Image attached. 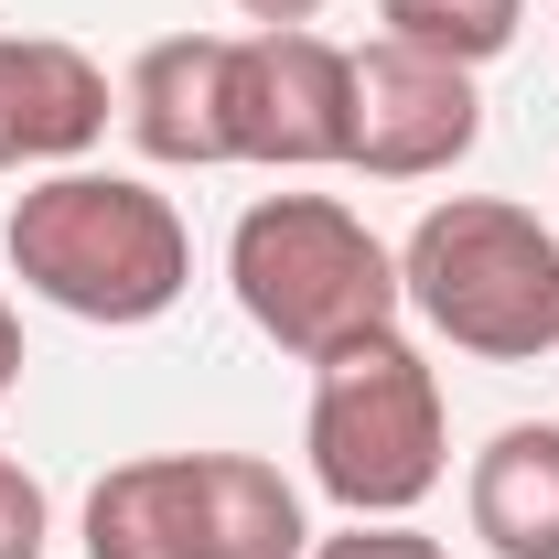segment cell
I'll return each instance as SVG.
<instances>
[{
	"mask_svg": "<svg viewBox=\"0 0 559 559\" xmlns=\"http://www.w3.org/2000/svg\"><path fill=\"white\" fill-rule=\"evenodd\" d=\"M399 290L452 355L538 366L559 345V226H538L506 194H452L409 226Z\"/></svg>",
	"mask_w": 559,
	"mask_h": 559,
	"instance_id": "3",
	"label": "cell"
},
{
	"mask_svg": "<svg viewBox=\"0 0 559 559\" xmlns=\"http://www.w3.org/2000/svg\"><path fill=\"white\" fill-rule=\"evenodd\" d=\"M301 559H452L441 538H419L409 516H345L334 538H312Z\"/></svg>",
	"mask_w": 559,
	"mask_h": 559,
	"instance_id": "12",
	"label": "cell"
},
{
	"mask_svg": "<svg viewBox=\"0 0 559 559\" xmlns=\"http://www.w3.org/2000/svg\"><path fill=\"white\" fill-rule=\"evenodd\" d=\"M463 516L495 559H559V419L495 430L463 474Z\"/></svg>",
	"mask_w": 559,
	"mask_h": 559,
	"instance_id": "10",
	"label": "cell"
},
{
	"mask_svg": "<svg viewBox=\"0 0 559 559\" xmlns=\"http://www.w3.org/2000/svg\"><path fill=\"white\" fill-rule=\"evenodd\" d=\"M0 248H11L33 301H55L75 323H108V334L162 323L194 280V237H183L173 194H151L140 173H86V162L44 173L11 205Z\"/></svg>",
	"mask_w": 559,
	"mask_h": 559,
	"instance_id": "1",
	"label": "cell"
},
{
	"mask_svg": "<svg viewBox=\"0 0 559 559\" xmlns=\"http://www.w3.org/2000/svg\"><path fill=\"white\" fill-rule=\"evenodd\" d=\"M55 549V506H44V485L0 452V559H44Z\"/></svg>",
	"mask_w": 559,
	"mask_h": 559,
	"instance_id": "13",
	"label": "cell"
},
{
	"mask_svg": "<svg viewBox=\"0 0 559 559\" xmlns=\"http://www.w3.org/2000/svg\"><path fill=\"white\" fill-rule=\"evenodd\" d=\"M312 485L345 516H409L419 495L452 474V419H441V366L388 323L366 345L312 366V409H301Z\"/></svg>",
	"mask_w": 559,
	"mask_h": 559,
	"instance_id": "4",
	"label": "cell"
},
{
	"mask_svg": "<svg viewBox=\"0 0 559 559\" xmlns=\"http://www.w3.org/2000/svg\"><path fill=\"white\" fill-rule=\"evenodd\" d=\"M474 140H485L474 66L419 55L399 33L355 44V151H345L355 173H377V183H430V173H452Z\"/></svg>",
	"mask_w": 559,
	"mask_h": 559,
	"instance_id": "7",
	"label": "cell"
},
{
	"mask_svg": "<svg viewBox=\"0 0 559 559\" xmlns=\"http://www.w3.org/2000/svg\"><path fill=\"white\" fill-rule=\"evenodd\" d=\"M119 119H130V140L151 162L215 173V162H226V33H162L130 66Z\"/></svg>",
	"mask_w": 559,
	"mask_h": 559,
	"instance_id": "9",
	"label": "cell"
},
{
	"mask_svg": "<svg viewBox=\"0 0 559 559\" xmlns=\"http://www.w3.org/2000/svg\"><path fill=\"white\" fill-rule=\"evenodd\" d=\"M226 290L280 355L323 366L399 323V248L334 194H259L226 237Z\"/></svg>",
	"mask_w": 559,
	"mask_h": 559,
	"instance_id": "2",
	"label": "cell"
},
{
	"mask_svg": "<svg viewBox=\"0 0 559 559\" xmlns=\"http://www.w3.org/2000/svg\"><path fill=\"white\" fill-rule=\"evenodd\" d=\"M22 388V323H11V301H0V399Z\"/></svg>",
	"mask_w": 559,
	"mask_h": 559,
	"instance_id": "15",
	"label": "cell"
},
{
	"mask_svg": "<svg viewBox=\"0 0 559 559\" xmlns=\"http://www.w3.org/2000/svg\"><path fill=\"white\" fill-rule=\"evenodd\" d=\"M377 22L419 44V55H452V66H495L527 22V0H377Z\"/></svg>",
	"mask_w": 559,
	"mask_h": 559,
	"instance_id": "11",
	"label": "cell"
},
{
	"mask_svg": "<svg viewBox=\"0 0 559 559\" xmlns=\"http://www.w3.org/2000/svg\"><path fill=\"white\" fill-rule=\"evenodd\" d=\"M301 485L259 452H140L86 485V559H301Z\"/></svg>",
	"mask_w": 559,
	"mask_h": 559,
	"instance_id": "5",
	"label": "cell"
},
{
	"mask_svg": "<svg viewBox=\"0 0 559 559\" xmlns=\"http://www.w3.org/2000/svg\"><path fill=\"white\" fill-rule=\"evenodd\" d=\"M97 140H108V75L55 33H22V44L0 33V173H22V162L66 173Z\"/></svg>",
	"mask_w": 559,
	"mask_h": 559,
	"instance_id": "8",
	"label": "cell"
},
{
	"mask_svg": "<svg viewBox=\"0 0 559 559\" xmlns=\"http://www.w3.org/2000/svg\"><path fill=\"white\" fill-rule=\"evenodd\" d=\"M237 11H248V22H259V33H290V22H312V11H323V0H237Z\"/></svg>",
	"mask_w": 559,
	"mask_h": 559,
	"instance_id": "14",
	"label": "cell"
},
{
	"mask_svg": "<svg viewBox=\"0 0 559 559\" xmlns=\"http://www.w3.org/2000/svg\"><path fill=\"white\" fill-rule=\"evenodd\" d=\"M355 151V44L290 33H226V162L323 173Z\"/></svg>",
	"mask_w": 559,
	"mask_h": 559,
	"instance_id": "6",
	"label": "cell"
}]
</instances>
